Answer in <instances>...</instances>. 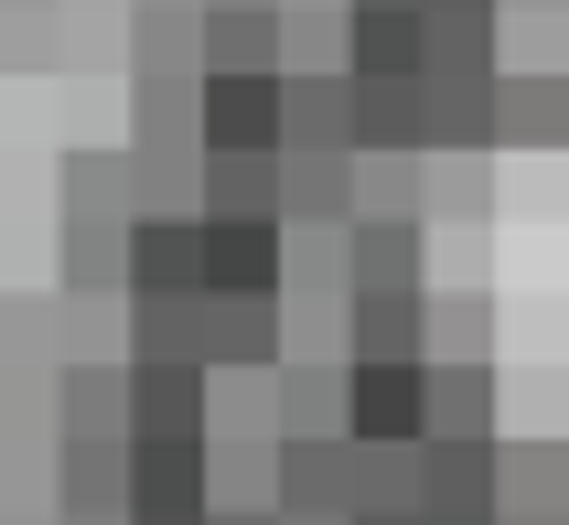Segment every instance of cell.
Masks as SVG:
<instances>
[{"instance_id":"cell-1","label":"cell","mask_w":569,"mask_h":525,"mask_svg":"<svg viewBox=\"0 0 569 525\" xmlns=\"http://www.w3.org/2000/svg\"><path fill=\"white\" fill-rule=\"evenodd\" d=\"M193 151L269 161L280 151V75H193Z\"/></svg>"},{"instance_id":"cell-2","label":"cell","mask_w":569,"mask_h":525,"mask_svg":"<svg viewBox=\"0 0 569 525\" xmlns=\"http://www.w3.org/2000/svg\"><path fill=\"white\" fill-rule=\"evenodd\" d=\"M193 301H280V225H193Z\"/></svg>"},{"instance_id":"cell-3","label":"cell","mask_w":569,"mask_h":525,"mask_svg":"<svg viewBox=\"0 0 569 525\" xmlns=\"http://www.w3.org/2000/svg\"><path fill=\"white\" fill-rule=\"evenodd\" d=\"M193 75H280V0H193Z\"/></svg>"},{"instance_id":"cell-4","label":"cell","mask_w":569,"mask_h":525,"mask_svg":"<svg viewBox=\"0 0 569 525\" xmlns=\"http://www.w3.org/2000/svg\"><path fill=\"white\" fill-rule=\"evenodd\" d=\"M345 451H419V365H345Z\"/></svg>"},{"instance_id":"cell-5","label":"cell","mask_w":569,"mask_h":525,"mask_svg":"<svg viewBox=\"0 0 569 525\" xmlns=\"http://www.w3.org/2000/svg\"><path fill=\"white\" fill-rule=\"evenodd\" d=\"M419 43H430V11L419 0H345V75L355 87L419 75Z\"/></svg>"},{"instance_id":"cell-6","label":"cell","mask_w":569,"mask_h":525,"mask_svg":"<svg viewBox=\"0 0 569 525\" xmlns=\"http://www.w3.org/2000/svg\"><path fill=\"white\" fill-rule=\"evenodd\" d=\"M355 161H430V87H419V75L355 87Z\"/></svg>"},{"instance_id":"cell-7","label":"cell","mask_w":569,"mask_h":525,"mask_svg":"<svg viewBox=\"0 0 569 525\" xmlns=\"http://www.w3.org/2000/svg\"><path fill=\"white\" fill-rule=\"evenodd\" d=\"M377 290H430V236L419 225H345V301H377Z\"/></svg>"},{"instance_id":"cell-8","label":"cell","mask_w":569,"mask_h":525,"mask_svg":"<svg viewBox=\"0 0 569 525\" xmlns=\"http://www.w3.org/2000/svg\"><path fill=\"white\" fill-rule=\"evenodd\" d=\"M419 515H495V440H419Z\"/></svg>"},{"instance_id":"cell-9","label":"cell","mask_w":569,"mask_h":525,"mask_svg":"<svg viewBox=\"0 0 569 525\" xmlns=\"http://www.w3.org/2000/svg\"><path fill=\"white\" fill-rule=\"evenodd\" d=\"M280 225H355V161L345 151H269Z\"/></svg>"},{"instance_id":"cell-10","label":"cell","mask_w":569,"mask_h":525,"mask_svg":"<svg viewBox=\"0 0 569 525\" xmlns=\"http://www.w3.org/2000/svg\"><path fill=\"white\" fill-rule=\"evenodd\" d=\"M269 440H345V365H269Z\"/></svg>"},{"instance_id":"cell-11","label":"cell","mask_w":569,"mask_h":525,"mask_svg":"<svg viewBox=\"0 0 569 525\" xmlns=\"http://www.w3.org/2000/svg\"><path fill=\"white\" fill-rule=\"evenodd\" d=\"M280 151H345L355 161V87L345 75H280Z\"/></svg>"},{"instance_id":"cell-12","label":"cell","mask_w":569,"mask_h":525,"mask_svg":"<svg viewBox=\"0 0 569 525\" xmlns=\"http://www.w3.org/2000/svg\"><path fill=\"white\" fill-rule=\"evenodd\" d=\"M419 440H495V375L483 365H419Z\"/></svg>"},{"instance_id":"cell-13","label":"cell","mask_w":569,"mask_h":525,"mask_svg":"<svg viewBox=\"0 0 569 525\" xmlns=\"http://www.w3.org/2000/svg\"><path fill=\"white\" fill-rule=\"evenodd\" d=\"M419 311H430V290L345 301V365H419Z\"/></svg>"},{"instance_id":"cell-14","label":"cell","mask_w":569,"mask_h":525,"mask_svg":"<svg viewBox=\"0 0 569 525\" xmlns=\"http://www.w3.org/2000/svg\"><path fill=\"white\" fill-rule=\"evenodd\" d=\"M559 108H569L559 75H495V140H516V151H559L569 140Z\"/></svg>"},{"instance_id":"cell-15","label":"cell","mask_w":569,"mask_h":525,"mask_svg":"<svg viewBox=\"0 0 569 525\" xmlns=\"http://www.w3.org/2000/svg\"><path fill=\"white\" fill-rule=\"evenodd\" d=\"M280 75H345V0H280Z\"/></svg>"},{"instance_id":"cell-16","label":"cell","mask_w":569,"mask_h":525,"mask_svg":"<svg viewBox=\"0 0 569 525\" xmlns=\"http://www.w3.org/2000/svg\"><path fill=\"white\" fill-rule=\"evenodd\" d=\"M54 279H64V301H119V225L108 215H64Z\"/></svg>"},{"instance_id":"cell-17","label":"cell","mask_w":569,"mask_h":525,"mask_svg":"<svg viewBox=\"0 0 569 525\" xmlns=\"http://www.w3.org/2000/svg\"><path fill=\"white\" fill-rule=\"evenodd\" d=\"M345 515H355V525L419 515V451H355V472H345Z\"/></svg>"},{"instance_id":"cell-18","label":"cell","mask_w":569,"mask_h":525,"mask_svg":"<svg viewBox=\"0 0 569 525\" xmlns=\"http://www.w3.org/2000/svg\"><path fill=\"white\" fill-rule=\"evenodd\" d=\"M129 75H193V0H140L129 11Z\"/></svg>"},{"instance_id":"cell-19","label":"cell","mask_w":569,"mask_h":525,"mask_svg":"<svg viewBox=\"0 0 569 525\" xmlns=\"http://www.w3.org/2000/svg\"><path fill=\"white\" fill-rule=\"evenodd\" d=\"M129 151H193V75H129Z\"/></svg>"},{"instance_id":"cell-20","label":"cell","mask_w":569,"mask_h":525,"mask_svg":"<svg viewBox=\"0 0 569 525\" xmlns=\"http://www.w3.org/2000/svg\"><path fill=\"white\" fill-rule=\"evenodd\" d=\"M64 215L129 225V151H64Z\"/></svg>"},{"instance_id":"cell-21","label":"cell","mask_w":569,"mask_h":525,"mask_svg":"<svg viewBox=\"0 0 569 525\" xmlns=\"http://www.w3.org/2000/svg\"><path fill=\"white\" fill-rule=\"evenodd\" d=\"M54 333L76 343V365H119L108 343H119V301H64L54 290Z\"/></svg>"},{"instance_id":"cell-22","label":"cell","mask_w":569,"mask_h":525,"mask_svg":"<svg viewBox=\"0 0 569 525\" xmlns=\"http://www.w3.org/2000/svg\"><path fill=\"white\" fill-rule=\"evenodd\" d=\"M430 215H483V161H430Z\"/></svg>"},{"instance_id":"cell-23","label":"cell","mask_w":569,"mask_h":525,"mask_svg":"<svg viewBox=\"0 0 569 525\" xmlns=\"http://www.w3.org/2000/svg\"><path fill=\"white\" fill-rule=\"evenodd\" d=\"M204 525H280L269 504H204Z\"/></svg>"},{"instance_id":"cell-24","label":"cell","mask_w":569,"mask_h":525,"mask_svg":"<svg viewBox=\"0 0 569 525\" xmlns=\"http://www.w3.org/2000/svg\"><path fill=\"white\" fill-rule=\"evenodd\" d=\"M419 11H495V0H419Z\"/></svg>"},{"instance_id":"cell-25","label":"cell","mask_w":569,"mask_h":525,"mask_svg":"<svg viewBox=\"0 0 569 525\" xmlns=\"http://www.w3.org/2000/svg\"><path fill=\"white\" fill-rule=\"evenodd\" d=\"M495 525H559V515H495Z\"/></svg>"},{"instance_id":"cell-26","label":"cell","mask_w":569,"mask_h":525,"mask_svg":"<svg viewBox=\"0 0 569 525\" xmlns=\"http://www.w3.org/2000/svg\"><path fill=\"white\" fill-rule=\"evenodd\" d=\"M280 525H345V515H280Z\"/></svg>"},{"instance_id":"cell-27","label":"cell","mask_w":569,"mask_h":525,"mask_svg":"<svg viewBox=\"0 0 569 525\" xmlns=\"http://www.w3.org/2000/svg\"><path fill=\"white\" fill-rule=\"evenodd\" d=\"M495 11H548V0H495Z\"/></svg>"}]
</instances>
